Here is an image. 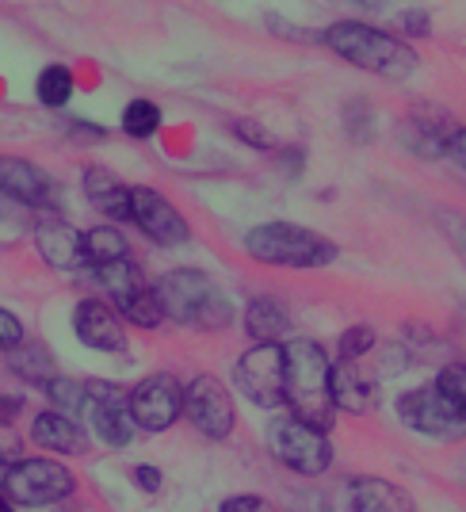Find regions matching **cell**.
<instances>
[{"mask_svg": "<svg viewBox=\"0 0 466 512\" xmlns=\"http://www.w3.org/2000/svg\"><path fill=\"white\" fill-rule=\"evenodd\" d=\"M287 352V394L283 402L291 406V417L329 436L337 421V402H333V360L325 348L310 337H295L283 344Z\"/></svg>", "mask_w": 466, "mask_h": 512, "instance_id": "1", "label": "cell"}, {"mask_svg": "<svg viewBox=\"0 0 466 512\" xmlns=\"http://www.w3.org/2000/svg\"><path fill=\"white\" fill-rule=\"evenodd\" d=\"M321 43L329 46L337 58H344L348 65L367 69L375 77H386V81H405L421 65L413 46L394 39L390 31L371 27V23H356V20L333 23V27L321 31Z\"/></svg>", "mask_w": 466, "mask_h": 512, "instance_id": "2", "label": "cell"}, {"mask_svg": "<svg viewBox=\"0 0 466 512\" xmlns=\"http://www.w3.org/2000/svg\"><path fill=\"white\" fill-rule=\"evenodd\" d=\"M157 302L165 310V318L180 321L188 329L218 333L233 321V306L222 295V287L199 268H172L157 279Z\"/></svg>", "mask_w": 466, "mask_h": 512, "instance_id": "3", "label": "cell"}, {"mask_svg": "<svg viewBox=\"0 0 466 512\" xmlns=\"http://www.w3.org/2000/svg\"><path fill=\"white\" fill-rule=\"evenodd\" d=\"M245 253L256 264H276V268H325L337 260V241L295 222H264L249 230Z\"/></svg>", "mask_w": 466, "mask_h": 512, "instance_id": "4", "label": "cell"}, {"mask_svg": "<svg viewBox=\"0 0 466 512\" xmlns=\"http://www.w3.org/2000/svg\"><path fill=\"white\" fill-rule=\"evenodd\" d=\"M77 478L58 459H16L0 478V497L12 509H46L73 497Z\"/></svg>", "mask_w": 466, "mask_h": 512, "instance_id": "5", "label": "cell"}, {"mask_svg": "<svg viewBox=\"0 0 466 512\" xmlns=\"http://www.w3.org/2000/svg\"><path fill=\"white\" fill-rule=\"evenodd\" d=\"M92 276L100 279L111 306L123 321H130L134 329H157L165 321V310L157 302V291L146 287V279L138 272L134 260H119V264H107V268H92Z\"/></svg>", "mask_w": 466, "mask_h": 512, "instance_id": "6", "label": "cell"}, {"mask_svg": "<svg viewBox=\"0 0 466 512\" xmlns=\"http://www.w3.org/2000/svg\"><path fill=\"white\" fill-rule=\"evenodd\" d=\"M398 417H402L405 428L421 432L428 440H440V444L466 440V409L447 402L444 394L436 390V383H424L417 390L402 394L398 398Z\"/></svg>", "mask_w": 466, "mask_h": 512, "instance_id": "7", "label": "cell"}, {"mask_svg": "<svg viewBox=\"0 0 466 512\" xmlns=\"http://www.w3.org/2000/svg\"><path fill=\"white\" fill-rule=\"evenodd\" d=\"M268 448L287 470H295L302 478H318L333 467V444L329 436H321L314 428H306L295 417H276L268 425Z\"/></svg>", "mask_w": 466, "mask_h": 512, "instance_id": "8", "label": "cell"}, {"mask_svg": "<svg viewBox=\"0 0 466 512\" xmlns=\"http://www.w3.org/2000/svg\"><path fill=\"white\" fill-rule=\"evenodd\" d=\"M233 383L253 406H283V394H287V352H283V344H253L233 367Z\"/></svg>", "mask_w": 466, "mask_h": 512, "instance_id": "9", "label": "cell"}, {"mask_svg": "<svg viewBox=\"0 0 466 512\" xmlns=\"http://www.w3.org/2000/svg\"><path fill=\"white\" fill-rule=\"evenodd\" d=\"M184 417H188L199 436L207 440H226L237 425V409L226 383L218 375H195L184 386Z\"/></svg>", "mask_w": 466, "mask_h": 512, "instance_id": "10", "label": "cell"}, {"mask_svg": "<svg viewBox=\"0 0 466 512\" xmlns=\"http://www.w3.org/2000/svg\"><path fill=\"white\" fill-rule=\"evenodd\" d=\"M130 413H134V425L146 428V432H165L184 417V383L169 375V371H157L146 375L142 383L130 390Z\"/></svg>", "mask_w": 466, "mask_h": 512, "instance_id": "11", "label": "cell"}, {"mask_svg": "<svg viewBox=\"0 0 466 512\" xmlns=\"http://www.w3.org/2000/svg\"><path fill=\"white\" fill-rule=\"evenodd\" d=\"M130 222L153 241V245H165V249H180L191 241L188 218L180 214V207L165 199L153 188H130Z\"/></svg>", "mask_w": 466, "mask_h": 512, "instance_id": "12", "label": "cell"}, {"mask_svg": "<svg viewBox=\"0 0 466 512\" xmlns=\"http://www.w3.org/2000/svg\"><path fill=\"white\" fill-rule=\"evenodd\" d=\"M88 425L96 428V436L107 448H127L134 440V413H130V394H123L111 383H88Z\"/></svg>", "mask_w": 466, "mask_h": 512, "instance_id": "13", "label": "cell"}, {"mask_svg": "<svg viewBox=\"0 0 466 512\" xmlns=\"http://www.w3.org/2000/svg\"><path fill=\"white\" fill-rule=\"evenodd\" d=\"M73 333H77V341L96 348V352H123L127 348L123 318L100 299L77 302V310H73Z\"/></svg>", "mask_w": 466, "mask_h": 512, "instance_id": "14", "label": "cell"}, {"mask_svg": "<svg viewBox=\"0 0 466 512\" xmlns=\"http://www.w3.org/2000/svg\"><path fill=\"white\" fill-rule=\"evenodd\" d=\"M58 192L54 176L39 169L35 161L23 157H0V195L27 203V207H50V199Z\"/></svg>", "mask_w": 466, "mask_h": 512, "instance_id": "15", "label": "cell"}, {"mask_svg": "<svg viewBox=\"0 0 466 512\" xmlns=\"http://www.w3.org/2000/svg\"><path fill=\"white\" fill-rule=\"evenodd\" d=\"M35 245L50 268L58 272H81L85 268V245H81V230H73L62 218H46L35 230Z\"/></svg>", "mask_w": 466, "mask_h": 512, "instance_id": "16", "label": "cell"}, {"mask_svg": "<svg viewBox=\"0 0 466 512\" xmlns=\"http://www.w3.org/2000/svg\"><path fill=\"white\" fill-rule=\"evenodd\" d=\"M451 138H455V127L451 119L440 115V111H417L402 123V142L409 153H417L424 161H436L451 150Z\"/></svg>", "mask_w": 466, "mask_h": 512, "instance_id": "17", "label": "cell"}, {"mask_svg": "<svg viewBox=\"0 0 466 512\" xmlns=\"http://www.w3.org/2000/svg\"><path fill=\"white\" fill-rule=\"evenodd\" d=\"M352 512H417V501L390 478H375L363 474L352 478Z\"/></svg>", "mask_w": 466, "mask_h": 512, "instance_id": "18", "label": "cell"}, {"mask_svg": "<svg viewBox=\"0 0 466 512\" xmlns=\"http://www.w3.org/2000/svg\"><path fill=\"white\" fill-rule=\"evenodd\" d=\"M333 402H337V409L352 413V417H363V413L375 409V383H371V375L363 371L360 363L333 367Z\"/></svg>", "mask_w": 466, "mask_h": 512, "instance_id": "19", "label": "cell"}, {"mask_svg": "<svg viewBox=\"0 0 466 512\" xmlns=\"http://www.w3.org/2000/svg\"><path fill=\"white\" fill-rule=\"evenodd\" d=\"M31 440L39 448L54 451V455H81L85 451V428L62 417V413H54V409H46L31 421Z\"/></svg>", "mask_w": 466, "mask_h": 512, "instance_id": "20", "label": "cell"}, {"mask_svg": "<svg viewBox=\"0 0 466 512\" xmlns=\"http://www.w3.org/2000/svg\"><path fill=\"white\" fill-rule=\"evenodd\" d=\"M85 195L100 214H111L119 222L130 218V188L104 165H88L85 169Z\"/></svg>", "mask_w": 466, "mask_h": 512, "instance_id": "21", "label": "cell"}, {"mask_svg": "<svg viewBox=\"0 0 466 512\" xmlns=\"http://www.w3.org/2000/svg\"><path fill=\"white\" fill-rule=\"evenodd\" d=\"M245 333L256 344H283V337L291 333V314L272 299H253L245 310Z\"/></svg>", "mask_w": 466, "mask_h": 512, "instance_id": "22", "label": "cell"}, {"mask_svg": "<svg viewBox=\"0 0 466 512\" xmlns=\"http://www.w3.org/2000/svg\"><path fill=\"white\" fill-rule=\"evenodd\" d=\"M81 245H85V268H107V264H119V260H130V245L123 230L115 226H92L81 234Z\"/></svg>", "mask_w": 466, "mask_h": 512, "instance_id": "23", "label": "cell"}, {"mask_svg": "<svg viewBox=\"0 0 466 512\" xmlns=\"http://www.w3.org/2000/svg\"><path fill=\"white\" fill-rule=\"evenodd\" d=\"M8 363H12V371L20 375V379H27V383L35 386H46L50 379H58L54 375V356H50V348L39 341H23L12 356H8Z\"/></svg>", "mask_w": 466, "mask_h": 512, "instance_id": "24", "label": "cell"}, {"mask_svg": "<svg viewBox=\"0 0 466 512\" xmlns=\"http://www.w3.org/2000/svg\"><path fill=\"white\" fill-rule=\"evenodd\" d=\"M46 398H50L54 413H62V417L81 425V417H85V409H88V383H77V379H50V383H46Z\"/></svg>", "mask_w": 466, "mask_h": 512, "instance_id": "25", "label": "cell"}, {"mask_svg": "<svg viewBox=\"0 0 466 512\" xmlns=\"http://www.w3.org/2000/svg\"><path fill=\"white\" fill-rule=\"evenodd\" d=\"M73 88H77V81H73V73L65 65H46L43 73H39L35 92H39V104L43 107H65L73 100Z\"/></svg>", "mask_w": 466, "mask_h": 512, "instance_id": "26", "label": "cell"}, {"mask_svg": "<svg viewBox=\"0 0 466 512\" xmlns=\"http://www.w3.org/2000/svg\"><path fill=\"white\" fill-rule=\"evenodd\" d=\"M123 130L130 138H153L161 130V107L153 100H130L123 111Z\"/></svg>", "mask_w": 466, "mask_h": 512, "instance_id": "27", "label": "cell"}, {"mask_svg": "<svg viewBox=\"0 0 466 512\" xmlns=\"http://www.w3.org/2000/svg\"><path fill=\"white\" fill-rule=\"evenodd\" d=\"M375 348V329L371 325H352L340 333V360L360 363V356H367Z\"/></svg>", "mask_w": 466, "mask_h": 512, "instance_id": "28", "label": "cell"}, {"mask_svg": "<svg viewBox=\"0 0 466 512\" xmlns=\"http://www.w3.org/2000/svg\"><path fill=\"white\" fill-rule=\"evenodd\" d=\"M432 383H436V390L444 394L447 402H455L459 409H466V367L463 363H447Z\"/></svg>", "mask_w": 466, "mask_h": 512, "instance_id": "29", "label": "cell"}, {"mask_svg": "<svg viewBox=\"0 0 466 512\" xmlns=\"http://www.w3.org/2000/svg\"><path fill=\"white\" fill-rule=\"evenodd\" d=\"M23 341H27V333H23V321L16 318L12 310H4V306H0V352H8V356H12V352H16Z\"/></svg>", "mask_w": 466, "mask_h": 512, "instance_id": "30", "label": "cell"}, {"mask_svg": "<svg viewBox=\"0 0 466 512\" xmlns=\"http://www.w3.org/2000/svg\"><path fill=\"white\" fill-rule=\"evenodd\" d=\"M218 512H279L272 501H264V497H253V493H241V497H226Z\"/></svg>", "mask_w": 466, "mask_h": 512, "instance_id": "31", "label": "cell"}, {"mask_svg": "<svg viewBox=\"0 0 466 512\" xmlns=\"http://www.w3.org/2000/svg\"><path fill=\"white\" fill-rule=\"evenodd\" d=\"M233 134H237L241 142L256 146V150H272V138H268V130H260L253 119H237V123H233Z\"/></svg>", "mask_w": 466, "mask_h": 512, "instance_id": "32", "label": "cell"}, {"mask_svg": "<svg viewBox=\"0 0 466 512\" xmlns=\"http://www.w3.org/2000/svg\"><path fill=\"white\" fill-rule=\"evenodd\" d=\"M402 27L409 31V35H417V39L432 35V20H428V12H402Z\"/></svg>", "mask_w": 466, "mask_h": 512, "instance_id": "33", "label": "cell"}, {"mask_svg": "<svg viewBox=\"0 0 466 512\" xmlns=\"http://www.w3.org/2000/svg\"><path fill=\"white\" fill-rule=\"evenodd\" d=\"M134 482H138L146 493H157L161 490V470L157 467H134Z\"/></svg>", "mask_w": 466, "mask_h": 512, "instance_id": "34", "label": "cell"}, {"mask_svg": "<svg viewBox=\"0 0 466 512\" xmlns=\"http://www.w3.org/2000/svg\"><path fill=\"white\" fill-rule=\"evenodd\" d=\"M447 157H451L459 169H466V127L455 130V138H451V150H447Z\"/></svg>", "mask_w": 466, "mask_h": 512, "instance_id": "35", "label": "cell"}, {"mask_svg": "<svg viewBox=\"0 0 466 512\" xmlns=\"http://www.w3.org/2000/svg\"><path fill=\"white\" fill-rule=\"evenodd\" d=\"M12 467V463H8V459H4V451H0V478H4V470Z\"/></svg>", "mask_w": 466, "mask_h": 512, "instance_id": "36", "label": "cell"}, {"mask_svg": "<svg viewBox=\"0 0 466 512\" xmlns=\"http://www.w3.org/2000/svg\"><path fill=\"white\" fill-rule=\"evenodd\" d=\"M0 512H16V509H12V505H8V501H4V497H0Z\"/></svg>", "mask_w": 466, "mask_h": 512, "instance_id": "37", "label": "cell"}, {"mask_svg": "<svg viewBox=\"0 0 466 512\" xmlns=\"http://www.w3.org/2000/svg\"><path fill=\"white\" fill-rule=\"evenodd\" d=\"M463 249H466V245H463Z\"/></svg>", "mask_w": 466, "mask_h": 512, "instance_id": "38", "label": "cell"}]
</instances>
